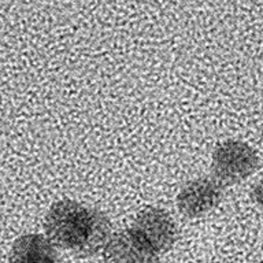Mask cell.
<instances>
[{"mask_svg":"<svg viewBox=\"0 0 263 263\" xmlns=\"http://www.w3.org/2000/svg\"><path fill=\"white\" fill-rule=\"evenodd\" d=\"M44 228L53 246L80 255L102 251L111 234L110 221L102 211L67 199L52 204Z\"/></svg>","mask_w":263,"mask_h":263,"instance_id":"obj_1","label":"cell"},{"mask_svg":"<svg viewBox=\"0 0 263 263\" xmlns=\"http://www.w3.org/2000/svg\"><path fill=\"white\" fill-rule=\"evenodd\" d=\"M258 166L259 158L255 149L241 141L228 140L214 151L213 173L222 184H237L248 178Z\"/></svg>","mask_w":263,"mask_h":263,"instance_id":"obj_2","label":"cell"},{"mask_svg":"<svg viewBox=\"0 0 263 263\" xmlns=\"http://www.w3.org/2000/svg\"><path fill=\"white\" fill-rule=\"evenodd\" d=\"M155 254L166 252L177 240V228L164 210L148 209L140 211L130 228Z\"/></svg>","mask_w":263,"mask_h":263,"instance_id":"obj_3","label":"cell"},{"mask_svg":"<svg viewBox=\"0 0 263 263\" xmlns=\"http://www.w3.org/2000/svg\"><path fill=\"white\" fill-rule=\"evenodd\" d=\"M221 200V185L209 178H199L181 189L177 196V207L185 217L197 218L211 213Z\"/></svg>","mask_w":263,"mask_h":263,"instance_id":"obj_4","label":"cell"},{"mask_svg":"<svg viewBox=\"0 0 263 263\" xmlns=\"http://www.w3.org/2000/svg\"><path fill=\"white\" fill-rule=\"evenodd\" d=\"M103 259L111 263H151L159 260L158 254L132 229L110 234L103 247Z\"/></svg>","mask_w":263,"mask_h":263,"instance_id":"obj_5","label":"cell"},{"mask_svg":"<svg viewBox=\"0 0 263 263\" xmlns=\"http://www.w3.org/2000/svg\"><path fill=\"white\" fill-rule=\"evenodd\" d=\"M10 260L15 263H53L57 250L51 240L43 234H26L16 238Z\"/></svg>","mask_w":263,"mask_h":263,"instance_id":"obj_6","label":"cell"}]
</instances>
